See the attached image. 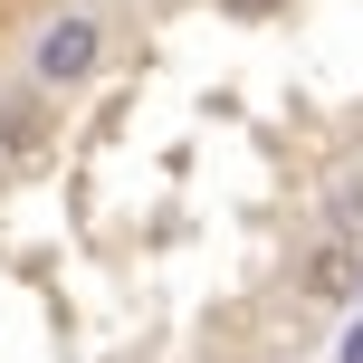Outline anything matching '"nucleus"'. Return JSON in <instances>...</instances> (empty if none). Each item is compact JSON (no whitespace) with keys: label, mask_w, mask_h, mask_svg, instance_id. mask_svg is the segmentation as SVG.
<instances>
[{"label":"nucleus","mask_w":363,"mask_h":363,"mask_svg":"<svg viewBox=\"0 0 363 363\" xmlns=\"http://www.w3.org/2000/svg\"><path fill=\"white\" fill-rule=\"evenodd\" d=\"M335 230L363 239V182H335Z\"/></svg>","instance_id":"4"},{"label":"nucleus","mask_w":363,"mask_h":363,"mask_svg":"<svg viewBox=\"0 0 363 363\" xmlns=\"http://www.w3.org/2000/svg\"><path fill=\"white\" fill-rule=\"evenodd\" d=\"M354 287H363V258H354V239H345V230H335V239H325V249H315V258H306V296H315V306H345V296H354Z\"/></svg>","instance_id":"2"},{"label":"nucleus","mask_w":363,"mask_h":363,"mask_svg":"<svg viewBox=\"0 0 363 363\" xmlns=\"http://www.w3.org/2000/svg\"><path fill=\"white\" fill-rule=\"evenodd\" d=\"M96 48H106V38H96V19H48V29H38V86H77V77L96 67Z\"/></svg>","instance_id":"1"},{"label":"nucleus","mask_w":363,"mask_h":363,"mask_svg":"<svg viewBox=\"0 0 363 363\" xmlns=\"http://www.w3.org/2000/svg\"><path fill=\"white\" fill-rule=\"evenodd\" d=\"M345 363H363V325H354V335H345Z\"/></svg>","instance_id":"5"},{"label":"nucleus","mask_w":363,"mask_h":363,"mask_svg":"<svg viewBox=\"0 0 363 363\" xmlns=\"http://www.w3.org/2000/svg\"><path fill=\"white\" fill-rule=\"evenodd\" d=\"M230 10H268V0H230Z\"/></svg>","instance_id":"6"},{"label":"nucleus","mask_w":363,"mask_h":363,"mask_svg":"<svg viewBox=\"0 0 363 363\" xmlns=\"http://www.w3.org/2000/svg\"><path fill=\"white\" fill-rule=\"evenodd\" d=\"M0 144H10V153H38V106H10V115H0Z\"/></svg>","instance_id":"3"}]
</instances>
